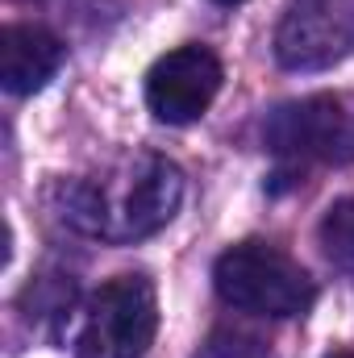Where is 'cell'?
<instances>
[{
    "mask_svg": "<svg viewBox=\"0 0 354 358\" xmlns=\"http://www.w3.org/2000/svg\"><path fill=\"white\" fill-rule=\"evenodd\" d=\"M221 59L208 46H179L167 50L146 71V108L167 125H192L208 113L221 92Z\"/></svg>",
    "mask_w": 354,
    "mask_h": 358,
    "instance_id": "8992f818",
    "label": "cell"
},
{
    "mask_svg": "<svg viewBox=\"0 0 354 358\" xmlns=\"http://www.w3.org/2000/svg\"><path fill=\"white\" fill-rule=\"evenodd\" d=\"M263 142L288 167L354 163V100L338 92H321V96L275 104L263 121Z\"/></svg>",
    "mask_w": 354,
    "mask_h": 358,
    "instance_id": "277c9868",
    "label": "cell"
},
{
    "mask_svg": "<svg viewBox=\"0 0 354 358\" xmlns=\"http://www.w3.org/2000/svg\"><path fill=\"white\" fill-rule=\"evenodd\" d=\"M67 46L42 25H4L0 34V84L8 96L42 92L63 67Z\"/></svg>",
    "mask_w": 354,
    "mask_h": 358,
    "instance_id": "52a82bcc",
    "label": "cell"
},
{
    "mask_svg": "<svg viewBox=\"0 0 354 358\" xmlns=\"http://www.w3.org/2000/svg\"><path fill=\"white\" fill-rule=\"evenodd\" d=\"M159 334V296L146 275H117L100 283L67 317V346L76 358H142Z\"/></svg>",
    "mask_w": 354,
    "mask_h": 358,
    "instance_id": "7a4b0ae2",
    "label": "cell"
},
{
    "mask_svg": "<svg viewBox=\"0 0 354 358\" xmlns=\"http://www.w3.org/2000/svg\"><path fill=\"white\" fill-rule=\"evenodd\" d=\"M354 55V0H288L275 25V63L330 71Z\"/></svg>",
    "mask_w": 354,
    "mask_h": 358,
    "instance_id": "5b68a950",
    "label": "cell"
},
{
    "mask_svg": "<svg viewBox=\"0 0 354 358\" xmlns=\"http://www.w3.org/2000/svg\"><path fill=\"white\" fill-rule=\"evenodd\" d=\"M259 338H250V334H242V329H217L204 346H200V355L196 358H263V355H246L242 346H255Z\"/></svg>",
    "mask_w": 354,
    "mask_h": 358,
    "instance_id": "9c48e42d",
    "label": "cell"
},
{
    "mask_svg": "<svg viewBox=\"0 0 354 358\" xmlns=\"http://www.w3.org/2000/svg\"><path fill=\"white\" fill-rule=\"evenodd\" d=\"M325 358H354V350H330Z\"/></svg>",
    "mask_w": 354,
    "mask_h": 358,
    "instance_id": "30bf717a",
    "label": "cell"
},
{
    "mask_svg": "<svg viewBox=\"0 0 354 358\" xmlns=\"http://www.w3.org/2000/svg\"><path fill=\"white\" fill-rule=\"evenodd\" d=\"M213 287L229 308L250 313V317H275V321L304 317L317 300L309 271L267 242L229 246L213 267Z\"/></svg>",
    "mask_w": 354,
    "mask_h": 358,
    "instance_id": "3957f363",
    "label": "cell"
},
{
    "mask_svg": "<svg viewBox=\"0 0 354 358\" xmlns=\"http://www.w3.org/2000/svg\"><path fill=\"white\" fill-rule=\"evenodd\" d=\"M183 200V171L163 155H125L96 176H71L55 183L59 217L113 246L142 242L171 225Z\"/></svg>",
    "mask_w": 354,
    "mask_h": 358,
    "instance_id": "6da1fadb",
    "label": "cell"
},
{
    "mask_svg": "<svg viewBox=\"0 0 354 358\" xmlns=\"http://www.w3.org/2000/svg\"><path fill=\"white\" fill-rule=\"evenodd\" d=\"M217 4H242V0H217Z\"/></svg>",
    "mask_w": 354,
    "mask_h": 358,
    "instance_id": "8fae6325",
    "label": "cell"
},
{
    "mask_svg": "<svg viewBox=\"0 0 354 358\" xmlns=\"http://www.w3.org/2000/svg\"><path fill=\"white\" fill-rule=\"evenodd\" d=\"M317 242H321V250H325V259L334 267L354 275V196L334 200L325 208V217L317 225Z\"/></svg>",
    "mask_w": 354,
    "mask_h": 358,
    "instance_id": "ba28073f",
    "label": "cell"
}]
</instances>
